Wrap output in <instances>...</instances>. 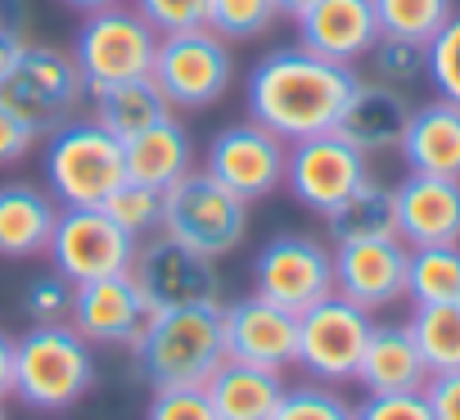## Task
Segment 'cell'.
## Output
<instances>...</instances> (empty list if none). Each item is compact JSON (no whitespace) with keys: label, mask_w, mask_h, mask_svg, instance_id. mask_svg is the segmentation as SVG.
I'll return each instance as SVG.
<instances>
[{"label":"cell","mask_w":460,"mask_h":420,"mask_svg":"<svg viewBox=\"0 0 460 420\" xmlns=\"http://www.w3.org/2000/svg\"><path fill=\"white\" fill-rule=\"evenodd\" d=\"M357 82L361 77L352 64H334L303 46H285L253 64L244 86V109L253 122H262L285 145H294L303 136L334 131Z\"/></svg>","instance_id":"1"},{"label":"cell","mask_w":460,"mask_h":420,"mask_svg":"<svg viewBox=\"0 0 460 420\" xmlns=\"http://www.w3.org/2000/svg\"><path fill=\"white\" fill-rule=\"evenodd\" d=\"M136 348V366L154 389L208 384V375L226 362L221 339V303L212 308H163L149 312Z\"/></svg>","instance_id":"2"},{"label":"cell","mask_w":460,"mask_h":420,"mask_svg":"<svg viewBox=\"0 0 460 420\" xmlns=\"http://www.w3.org/2000/svg\"><path fill=\"white\" fill-rule=\"evenodd\" d=\"M95 384V344H86L68 321L32 326L14 339V398L37 411H68Z\"/></svg>","instance_id":"3"},{"label":"cell","mask_w":460,"mask_h":420,"mask_svg":"<svg viewBox=\"0 0 460 420\" xmlns=\"http://www.w3.org/2000/svg\"><path fill=\"white\" fill-rule=\"evenodd\" d=\"M46 190L64 208H100L122 181V140L109 136L95 118H68L46 136Z\"/></svg>","instance_id":"4"},{"label":"cell","mask_w":460,"mask_h":420,"mask_svg":"<svg viewBox=\"0 0 460 420\" xmlns=\"http://www.w3.org/2000/svg\"><path fill=\"white\" fill-rule=\"evenodd\" d=\"M158 231H167L172 240H181L208 258H226L249 236V199L226 190L212 172L190 167L181 181H172L163 190V227Z\"/></svg>","instance_id":"5"},{"label":"cell","mask_w":460,"mask_h":420,"mask_svg":"<svg viewBox=\"0 0 460 420\" xmlns=\"http://www.w3.org/2000/svg\"><path fill=\"white\" fill-rule=\"evenodd\" d=\"M0 100H5L37 136H50L86 104V77L73 59V50L28 41L14 68L0 77Z\"/></svg>","instance_id":"6"},{"label":"cell","mask_w":460,"mask_h":420,"mask_svg":"<svg viewBox=\"0 0 460 420\" xmlns=\"http://www.w3.org/2000/svg\"><path fill=\"white\" fill-rule=\"evenodd\" d=\"M149 77L172 109H212L235 82V55H230V41H221L212 28L172 32L158 37Z\"/></svg>","instance_id":"7"},{"label":"cell","mask_w":460,"mask_h":420,"mask_svg":"<svg viewBox=\"0 0 460 420\" xmlns=\"http://www.w3.org/2000/svg\"><path fill=\"white\" fill-rule=\"evenodd\" d=\"M154 50H158V32L131 5H109L86 14L73 37V59L86 77V95L113 82L149 77Z\"/></svg>","instance_id":"8"},{"label":"cell","mask_w":460,"mask_h":420,"mask_svg":"<svg viewBox=\"0 0 460 420\" xmlns=\"http://www.w3.org/2000/svg\"><path fill=\"white\" fill-rule=\"evenodd\" d=\"M131 281L145 294L149 312H163V308H212V303H221L217 258H208V254L172 240L167 231H158L145 245H136Z\"/></svg>","instance_id":"9"},{"label":"cell","mask_w":460,"mask_h":420,"mask_svg":"<svg viewBox=\"0 0 460 420\" xmlns=\"http://www.w3.org/2000/svg\"><path fill=\"white\" fill-rule=\"evenodd\" d=\"M136 245L140 240L127 236L104 208H59L46 254L64 281L82 285V281H104V276L131 272Z\"/></svg>","instance_id":"10"},{"label":"cell","mask_w":460,"mask_h":420,"mask_svg":"<svg viewBox=\"0 0 460 420\" xmlns=\"http://www.w3.org/2000/svg\"><path fill=\"white\" fill-rule=\"evenodd\" d=\"M253 294L285 312H307L334 294V249L316 236H276L253 258Z\"/></svg>","instance_id":"11"},{"label":"cell","mask_w":460,"mask_h":420,"mask_svg":"<svg viewBox=\"0 0 460 420\" xmlns=\"http://www.w3.org/2000/svg\"><path fill=\"white\" fill-rule=\"evenodd\" d=\"M370 312L330 294L321 299L316 308L298 312V353H294V366H303L312 380L321 384H343L357 375V362H361V348L370 339Z\"/></svg>","instance_id":"12"},{"label":"cell","mask_w":460,"mask_h":420,"mask_svg":"<svg viewBox=\"0 0 460 420\" xmlns=\"http://www.w3.org/2000/svg\"><path fill=\"white\" fill-rule=\"evenodd\" d=\"M285 158H289V145L249 118V122L221 127L208 140L203 172H212L226 190H235L240 199L253 203V199H267L285 185Z\"/></svg>","instance_id":"13"},{"label":"cell","mask_w":460,"mask_h":420,"mask_svg":"<svg viewBox=\"0 0 460 420\" xmlns=\"http://www.w3.org/2000/svg\"><path fill=\"white\" fill-rule=\"evenodd\" d=\"M370 176V163L357 145H348L339 131H321V136H303L289 145L285 158V185L289 194L312 208V213H330L334 203H343L361 181Z\"/></svg>","instance_id":"14"},{"label":"cell","mask_w":460,"mask_h":420,"mask_svg":"<svg viewBox=\"0 0 460 420\" xmlns=\"http://www.w3.org/2000/svg\"><path fill=\"white\" fill-rule=\"evenodd\" d=\"M221 339H226L230 362L285 371L294 366V353H298V317L276 308L262 294H249L221 308Z\"/></svg>","instance_id":"15"},{"label":"cell","mask_w":460,"mask_h":420,"mask_svg":"<svg viewBox=\"0 0 460 420\" xmlns=\"http://www.w3.org/2000/svg\"><path fill=\"white\" fill-rule=\"evenodd\" d=\"M149 321V303L136 290L131 272L122 276H104V281H82L73 285V308H68V326L86 339V344H104V348H131L140 339Z\"/></svg>","instance_id":"16"},{"label":"cell","mask_w":460,"mask_h":420,"mask_svg":"<svg viewBox=\"0 0 460 420\" xmlns=\"http://www.w3.org/2000/svg\"><path fill=\"white\" fill-rule=\"evenodd\" d=\"M406 245L393 240H357V245H334V294L379 312L406 299Z\"/></svg>","instance_id":"17"},{"label":"cell","mask_w":460,"mask_h":420,"mask_svg":"<svg viewBox=\"0 0 460 420\" xmlns=\"http://www.w3.org/2000/svg\"><path fill=\"white\" fill-rule=\"evenodd\" d=\"M397 199V240L406 249L424 245H460V181L406 172L393 185Z\"/></svg>","instance_id":"18"},{"label":"cell","mask_w":460,"mask_h":420,"mask_svg":"<svg viewBox=\"0 0 460 420\" xmlns=\"http://www.w3.org/2000/svg\"><path fill=\"white\" fill-rule=\"evenodd\" d=\"M294 23L298 46L334 64H357L379 41V19L370 0H312Z\"/></svg>","instance_id":"19"},{"label":"cell","mask_w":460,"mask_h":420,"mask_svg":"<svg viewBox=\"0 0 460 420\" xmlns=\"http://www.w3.org/2000/svg\"><path fill=\"white\" fill-rule=\"evenodd\" d=\"M406 118H411V100H406L397 86L370 77V82H357V86H352V95H348V104H343L334 131L370 158V154L397 149V140H402V131H406Z\"/></svg>","instance_id":"20"},{"label":"cell","mask_w":460,"mask_h":420,"mask_svg":"<svg viewBox=\"0 0 460 420\" xmlns=\"http://www.w3.org/2000/svg\"><path fill=\"white\" fill-rule=\"evenodd\" d=\"M397 154L406 158V172L460 181V104L438 95V100L411 109L406 131L397 140Z\"/></svg>","instance_id":"21"},{"label":"cell","mask_w":460,"mask_h":420,"mask_svg":"<svg viewBox=\"0 0 460 420\" xmlns=\"http://www.w3.org/2000/svg\"><path fill=\"white\" fill-rule=\"evenodd\" d=\"M285 371H271V366H249V362H221L203 393L217 411V420H271V411L280 407L285 398Z\"/></svg>","instance_id":"22"},{"label":"cell","mask_w":460,"mask_h":420,"mask_svg":"<svg viewBox=\"0 0 460 420\" xmlns=\"http://www.w3.org/2000/svg\"><path fill=\"white\" fill-rule=\"evenodd\" d=\"M366 393H411V389H424L429 380V366L411 339L406 326H370V339L361 348V362H357V375H352Z\"/></svg>","instance_id":"23"},{"label":"cell","mask_w":460,"mask_h":420,"mask_svg":"<svg viewBox=\"0 0 460 420\" xmlns=\"http://www.w3.org/2000/svg\"><path fill=\"white\" fill-rule=\"evenodd\" d=\"M59 218V199L32 181L0 185V258H37L46 254Z\"/></svg>","instance_id":"24"},{"label":"cell","mask_w":460,"mask_h":420,"mask_svg":"<svg viewBox=\"0 0 460 420\" xmlns=\"http://www.w3.org/2000/svg\"><path fill=\"white\" fill-rule=\"evenodd\" d=\"M122 163H127V176L131 181L154 185V190H167L172 181H181L194 167V140L176 122V113H167L154 127H145V131H136V136L122 140Z\"/></svg>","instance_id":"25"},{"label":"cell","mask_w":460,"mask_h":420,"mask_svg":"<svg viewBox=\"0 0 460 420\" xmlns=\"http://www.w3.org/2000/svg\"><path fill=\"white\" fill-rule=\"evenodd\" d=\"M330 245H357V240H393L397 236V199L393 185L366 176L343 203L325 213Z\"/></svg>","instance_id":"26"},{"label":"cell","mask_w":460,"mask_h":420,"mask_svg":"<svg viewBox=\"0 0 460 420\" xmlns=\"http://www.w3.org/2000/svg\"><path fill=\"white\" fill-rule=\"evenodd\" d=\"M86 100H91V118H95L109 136H118V140H127V136H136V131L154 127L158 118L176 113V109L163 100V91L154 86V77L113 82V86L91 91Z\"/></svg>","instance_id":"27"},{"label":"cell","mask_w":460,"mask_h":420,"mask_svg":"<svg viewBox=\"0 0 460 420\" xmlns=\"http://www.w3.org/2000/svg\"><path fill=\"white\" fill-rule=\"evenodd\" d=\"M429 375L433 371H460V299L451 303H420L406 321Z\"/></svg>","instance_id":"28"},{"label":"cell","mask_w":460,"mask_h":420,"mask_svg":"<svg viewBox=\"0 0 460 420\" xmlns=\"http://www.w3.org/2000/svg\"><path fill=\"white\" fill-rule=\"evenodd\" d=\"M406 299L451 303L460 299V245H424L406 254Z\"/></svg>","instance_id":"29"},{"label":"cell","mask_w":460,"mask_h":420,"mask_svg":"<svg viewBox=\"0 0 460 420\" xmlns=\"http://www.w3.org/2000/svg\"><path fill=\"white\" fill-rule=\"evenodd\" d=\"M370 5L379 19V37H402L420 46H429L438 28L456 14V0H370Z\"/></svg>","instance_id":"30"},{"label":"cell","mask_w":460,"mask_h":420,"mask_svg":"<svg viewBox=\"0 0 460 420\" xmlns=\"http://www.w3.org/2000/svg\"><path fill=\"white\" fill-rule=\"evenodd\" d=\"M276 0H208V28L221 41H253L276 28Z\"/></svg>","instance_id":"31"},{"label":"cell","mask_w":460,"mask_h":420,"mask_svg":"<svg viewBox=\"0 0 460 420\" xmlns=\"http://www.w3.org/2000/svg\"><path fill=\"white\" fill-rule=\"evenodd\" d=\"M100 208H104V213H109L127 236H136V240H140V236H154V231L163 227V190L140 185V181H131V176H127Z\"/></svg>","instance_id":"32"},{"label":"cell","mask_w":460,"mask_h":420,"mask_svg":"<svg viewBox=\"0 0 460 420\" xmlns=\"http://www.w3.org/2000/svg\"><path fill=\"white\" fill-rule=\"evenodd\" d=\"M424 77L451 104H460V14H451L438 37L424 46Z\"/></svg>","instance_id":"33"},{"label":"cell","mask_w":460,"mask_h":420,"mask_svg":"<svg viewBox=\"0 0 460 420\" xmlns=\"http://www.w3.org/2000/svg\"><path fill=\"white\" fill-rule=\"evenodd\" d=\"M271 420H357V411L330 384H294V389H285Z\"/></svg>","instance_id":"34"},{"label":"cell","mask_w":460,"mask_h":420,"mask_svg":"<svg viewBox=\"0 0 460 420\" xmlns=\"http://www.w3.org/2000/svg\"><path fill=\"white\" fill-rule=\"evenodd\" d=\"M366 59H370V68H375V82H388V86H397V91L424 77V46H420V41L379 37Z\"/></svg>","instance_id":"35"},{"label":"cell","mask_w":460,"mask_h":420,"mask_svg":"<svg viewBox=\"0 0 460 420\" xmlns=\"http://www.w3.org/2000/svg\"><path fill=\"white\" fill-rule=\"evenodd\" d=\"M131 10L158 32H190V28H208V0H131Z\"/></svg>","instance_id":"36"},{"label":"cell","mask_w":460,"mask_h":420,"mask_svg":"<svg viewBox=\"0 0 460 420\" xmlns=\"http://www.w3.org/2000/svg\"><path fill=\"white\" fill-rule=\"evenodd\" d=\"M68 308H73V281H64L59 272H46L23 290V312L32 317V326L68 321Z\"/></svg>","instance_id":"37"},{"label":"cell","mask_w":460,"mask_h":420,"mask_svg":"<svg viewBox=\"0 0 460 420\" xmlns=\"http://www.w3.org/2000/svg\"><path fill=\"white\" fill-rule=\"evenodd\" d=\"M145 420H217V411H212L203 384H185V389H154Z\"/></svg>","instance_id":"38"},{"label":"cell","mask_w":460,"mask_h":420,"mask_svg":"<svg viewBox=\"0 0 460 420\" xmlns=\"http://www.w3.org/2000/svg\"><path fill=\"white\" fill-rule=\"evenodd\" d=\"M352 411H357V420H433L420 389H411V393H366V402L352 407Z\"/></svg>","instance_id":"39"},{"label":"cell","mask_w":460,"mask_h":420,"mask_svg":"<svg viewBox=\"0 0 460 420\" xmlns=\"http://www.w3.org/2000/svg\"><path fill=\"white\" fill-rule=\"evenodd\" d=\"M41 136L0 100V167H10V163H23L28 154H32V145H37Z\"/></svg>","instance_id":"40"},{"label":"cell","mask_w":460,"mask_h":420,"mask_svg":"<svg viewBox=\"0 0 460 420\" xmlns=\"http://www.w3.org/2000/svg\"><path fill=\"white\" fill-rule=\"evenodd\" d=\"M420 393H424L433 420H460V371H433Z\"/></svg>","instance_id":"41"},{"label":"cell","mask_w":460,"mask_h":420,"mask_svg":"<svg viewBox=\"0 0 460 420\" xmlns=\"http://www.w3.org/2000/svg\"><path fill=\"white\" fill-rule=\"evenodd\" d=\"M23 46H28V32H0V77L14 68V59L23 55Z\"/></svg>","instance_id":"42"},{"label":"cell","mask_w":460,"mask_h":420,"mask_svg":"<svg viewBox=\"0 0 460 420\" xmlns=\"http://www.w3.org/2000/svg\"><path fill=\"white\" fill-rule=\"evenodd\" d=\"M14 389V339L0 330V398Z\"/></svg>","instance_id":"43"},{"label":"cell","mask_w":460,"mask_h":420,"mask_svg":"<svg viewBox=\"0 0 460 420\" xmlns=\"http://www.w3.org/2000/svg\"><path fill=\"white\" fill-rule=\"evenodd\" d=\"M59 5H68V10H77V14H95V10L122 5V0H59Z\"/></svg>","instance_id":"44"},{"label":"cell","mask_w":460,"mask_h":420,"mask_svg":"<svg viewBox=\"0 0 460 420\" xmlns=\"http://www.w3.org/2000/svg\"><path fill=\"white\" fill-rule=\"evenodd\" d=\"M312 5V0H276V10H280V19H298L303 10Z\"/></svg>","instance_id":"45"},{"label":"cell","mask_w":460,"mask_h":420,"mask_svg":"<svg viewBox=\"0 0 460 420\" xmlns=\"http://www.w3.org/2000/svg\"><path fill=\"white\" fill-rule=\"evenodd\" d=\"M0 420H5V407H0Z\"/></svg>","instance_id":"46"}]
</instances>
